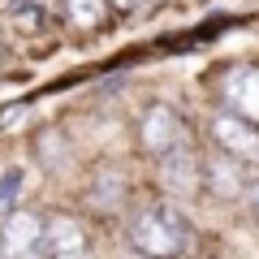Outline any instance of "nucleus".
<instances>
[{
    "label": "nucleus",
    "mask_w": 259,
    "mask_h": 259,
    "mask_svg": "<svg viewBox=\"0 0 259 259\" xmlns=\"http://www.w3.org/2000/svg\"><path fill=\"white\" fill-rule=\"evenodd\" d=\"M246 203H250V216H255V225H259V177L250 182V190H246Z\"/></svg>",
    "instance_id": "nucleus-15"
},
{
    "label": "nucleus",
    "mask_w": 259,
    "mask_h": 259,
    "mask_svg": "<svg viewBox=\"0 0 259 259\" xmlns=\"http://www.w3.org/2000/svg\"><path fill=\"white\" fill-rule=\"evenodd\" d=\"M69 156H74V151H69V139H65L61 130H44V134L35 139V160L48 168V173H61V168L69 164Z\"/></svg>",
    "instance_id": "nucleus-11"
},
{
    "label": "nucleus",
    "mask_w": 259,
    "mask_h": 259,
    "mask_svg": "<svg viewBox=\"0 0 259 259\" xmlns=\"http://www.w3.org/2000/svg\"><path fill=\"white\" fill-rule=\"evenodd\" d=\"M130 203V168L121 160H100L87 182V207L95 216H117Z\"/></svg>",
    "instance_id": "nucleus-5"
},
{
    "label": "nucleus",
    "mask_w": 259,
    "mask_h": 259,
    "mask_svg": "<svg viewBox=\"0 0 259 259\" xmlns=\"http://www.w3.org/2000/svg\"><path fill=\"white\" fill-rule=\"evenodd\" d=\"M203 190L221 203H233V199H246L250 182H246V164L233 156H225L221 147L203 156Z\"/></svg>",
    "instance_id": "nucleus-8"
},
{
    "label": "nucleus",
    "mask_w": 259,
    "mask_h": 259,
    "mask_svg": "<svg viewBox=\"0 0 259 259\" xmlns=\"http://www.w3.org/2000/svg\"><path fill=\"white\" fill-rule=\"evenodd\" d=\"M156 177H160V190L168 199H177V203L182 199H194V194L203 190V151L194 147L190 134L156 156Z\"/></svg>",
    "instance_id": "nucleus-2"
},
{
    "label": "nucleus",
    "mask_w": 259,
    "mask_h": 259,
    "mask_svg": "<svg viewBox=\"0 0 259 259\" xmlns=\"http://www.w3.org/2000/svg\"><path fill=\"white\" fill-rule=\"evenodd\" d=\"M108 5H112V13H139L147 0H108Z\"/></svg>",
    "instance_id": "nucleus-14"
},
{
    "label": "nucleus",
    "mask_w": 259,
    "mask_h": 259,
    "mask_svg": "<svg viewBox=\"0 0 259 259\" xmlns=\"http://www.w3.org/2000/svg\"><path fill=\"white\" fill-rule=\"evenodd\" d=\"M61 13L69 26L78 30H100L104 22L112 18V5L108 0H61Z\"/></svg>",
    "instance_id": "nucleus-10"
},
{
    "label": "nucleus",
    "mask_w": 259,
    "mask_h": 259,
    "mask_svg": "<svg viewBox=\"0 0 259 259\" xmlns=\"http://www.w3.org/2000/svg\"><path fill=\"white\" fill-rule=\"evenodd\" d=\"M44 250V212L35 207H9L0 216V255L5 259H22Z\"/></svg>",
    "instance_id": "nucleus-7"
},
{
    "label": "nucleus",
    "mask_w": 259,
    "mask_h": 259,
    "mask_svg": "<svg viewBox=\"0 0 259 259\" xmlns=\"http://www.w3.org/2000/svg\"><path fill=\"white\" fill-rule=\"evenodd\" d=\"M44 250H48V259L95 255L87 225L78 221V216H69V212H52V216H44Z\"/></svg>",
    "instance_id": "nucleus-9"
},
{
    "label": "nucleus",
    "mask_w": 259,
    "mask_h": 259,
    "mask_svg": "<svg viewBox=\"0 0 259 259\" xmlns=\"http://www.w3.org/2000/svg\"><path fill=\"white\" fill-rule=\"evenodd\" d=\"M216 91H221V108L259 125V61L225 65L221 78H216Z\"/></svg>",
    "instance_id": "nucleus-4"
},
{
    "label": "nucleus",
    "mask_w": 259,
    "mask_h": 259,
    "mask_svg": "<svg viewBox=\"0 0 259 259\" xmlns=\"http://www.w3.org/2000/svg\"><path fill=\"white\" fill-rule=\"evenodd\" d=\"M125 242L139 259H186L194 246V221L177 199L139 203L125 221Z\"/></svg>",
    "instance_id": "nucleus-1"
},
{
    "label": "nucleus",
    "mask_w": 259,
    "mask_h": 259,
    "mask_svg": "<svg viewBox=\"0 0 259 259\" xmlns=\"http://www.w3.org/2000/svg\"><path fill=\"white\" fill-rule=\"evenodd\" d=\"M134 134H139V147L147 151V156H160V151H168L173 143H182L186 134H190V125L182 121V112H177L173 104H147V108L139 112Z\"/></svg>",
    "instance_id": "nucleus-6"
},
{
    "label": "nucleus",
    "mask_w": 259,
    "mask_h": 259,
    "mask_svg": "<svg viewBox=\"0 0 259 259\" xmlns=\"http://www.w3.org/2000/svg\"><path fill=\"white\" fill-rule=\"evenodd\" d=\"M9 18L22 30H39L48 22V5H39V0H9Z\"/></svg>",
    "instance_id": "nucleus-12"
},
{
    "label": "nucleus",
    "mask_w": 259,
    "mask_h": 259,
    "mask_svg": "<svg viewBox=\"0 0 259 259\" xmlns=\"http://www.w3.org/2000/svg\"><path fill=\"white\" fill-rule=\"evenodd\" d=\"M207 134H212V147H221L225 156L242 160V164H259V125L229 108H216L207 117Z\"/></svg>",
    "instance_id": "nucleus-3"
},
{
    "label": "nucleus",
    "mask_w": 259,
    "mask_h": 259,
    "mask_svg": "<svg viewBox=\"0 0 259 259\" xmlns=\"http://www.w3.org/2000/svg\"><path fill=\"white\" fill-rule=\"evenodd\" d=\"M22 259H48V250H35V255H22Z\"/></svg>",
    "instance_id": "nucleus-16"
},
{
    "label": "nucleus",
    "mask_w": 259,
    "mask_h": 259,
    "mask_svg": "<svg viewBox=\"0 0 259 259\" xmlns=\"http://www.w3.org/2000/svg\"><path fill=\"white\" fill-rule=\"evenodd\" d=\"M22 186H26V168H5V173H0V216L13 207V199L22 194Z\"/></svg>",
    "instance_id": "nucleus-13"
}]
</instances>
